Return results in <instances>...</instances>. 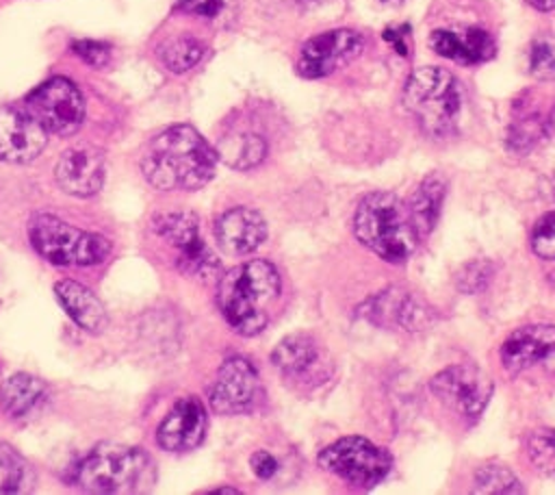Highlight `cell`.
<instances>
[{
	"mask_svg": "<svg viewBox=\"0 0 555 495\" xmlns=\"http://www.w3.org/2000/svg\"><path fill=\"white\" fill-rule=\"evenodd\" d=\"M56 185L76 198L95 195L104 182V156L93 145H74L61 154L54 167Z\"/></svg>",
	"mask_w": 555,
	"mask_h": 495,
	"instance_id": "ac0fdd59",
	"label": "cell"
},
{
	"mask_svg": "<svg viewBox=\"0 0 555 495\" xmlns=\"http://www.w3.org/2000/svg\"><path fill=\"white\" fill-rule=\"evenodd\" d=\"M401 100L410 117L427 137L444 139L455 132L464 93L449 69L436 65L416 67L403 85Z\"/></svg>",
	"mask_w": 555,
	"mask_h": 495,
	"instance_id": "277c9868",
	"label": "cell"
},
{
	"mask_svg": "<svg viewBox=\"0 0 555 495\" xmlns=\"http://www.w3.org/2000/svg\"><path fill=\"white\" fill-rule=\"evenodd\" d=\"M356 239L386 263H405L423 241L408 204L388 191L366 193L353 213Z\"/></svg>",
	"mask_w": 555,
	"mask_h": 495,
	"instance_id": "3957f363",
	"label": "cell"
},
{
	"mask_svg": "<svg viewBox=\"0 0 555 495\" xmlns=\"http://www.w3.org/2000/svg\"><path fill=\"white\" fill-rule=\"evenodd\" d=\"M46 399V384L30 373H13L0 384V406L11 419H26L35 415Z\"/></svg>",
	"mask_w": 555,
	"mask_h": 495,
	"instance_id": "603a6c76",
	"label": "cell"
},
{
	"mask_svg": "<svg viewBox=\"0 0 555 495\" xmlns=\"http://www.w3.org/2000/svg\"><path fill=\"white\" fill-rule=\"evenodd\" d=\"M54 295L59 304L65 308V313L87 332H102L108 323L104 304L95 297V293L76 282V280H61L54 284Z\"/></svg>",
	"mask_w": 555,
	"mask_h": 495,
	"instance_id": "7402d4cb",
	"label": "cell"
},
{
	"mask_svg": "<svg viewBox=\"0 0 555 495\" xmlns=\"http://www.w3.org/2000/svg\"><path fill=\"white\" fill-rule=\"evenodd\" d=\"M555 135V100H544L533 91H525L512 106L507 126V148L527 154Z\"/></svg>",
	"mask_w": 555,
	"mask_h": 495,
	"instance_id": "5bb4252c",
	"label": "cell"
},
{
	"mask_svg": "<svg viewBox=\"0 0 555 495\" xmlns=\"http://www.w3.org/2000/svg\"><path fill=\"white\" fill-rule=\"evenodd\" d=\"M152 232L163 241L171 254L180 274L208 280L217 269V256L199 234L197 217L191 213H163L152 219Z\"/></svg>",
	"mask_w": 555,
	"mask_h": 495,
	"instance_id": "ba28073f",
	"label": "cell"
},
{
	"mask_svg": "<svg viewBox=\"0 0 555 495\" xmlns=\"http://www.w3.org/2000/svg\"><path fill=\"white\" fill-rule=\"evenodd\" d=\"M529 72L535 78H555V35H540L529 46Z\"/></svg>",
	"mask_w": 555,
	"mask_h": 495,
	"instance_id": "4dcf8cb0",
	"label": "cell"
},
{
	"mask_svg": "<svg viewBox=\"0 0 555 495\" xmlns=\"http://www.w3.org/2000/svg\"><path fill=\"white\" fill-rule=\"evenodd\" d=\"M527 456L540 473L555 478V430H533L527 439Z\"/></svg>",
	"mask_w": 555,
	"mask_h": 495,
	"instance_id": "f1b7e54d",
	"label": "cell"
},
{
	"mask_svg": "<svg viewBox=\"0 0 555 495\" xmlns=\"http://www.w3.org/2000/svg\"><path fill=\"white\" fill-rule=\"evenodd\" d=\"M492 271L494 267L488 261H473L457 271V287L464 293H475L488 284Z\"/></svg>",
	"mask_w": 555,
	"mask_h": 495,
	"instance_id": "d6a6232c",
	"label": "cell"
},
{
	"mask_svg": "<svg viewBox=\"0 0 555 495\" xmlns=\"http://www.w3.org/2000/svg\"><path fill=\"white\" fill-rule=\"evenodd\" d=\"M475 493H520V480L505 465H483L475 473Z\"/></svg>",
	"mask_w": 555,
	"mask_h": 495,
	"instance_id": "83f0119b",
	"label": "cell"
},
{
	"mask_svg": "<svg viewBox=\"0 0 555 495\" xmlns=\"http://www.w3.org/2000/svg\"><path fill=\"white\" fill-rule=\"evenodd\" d=\"M28 239L41 258L61 267L98 265L111 254L106 237L80 230L54 215H37L28 226Z\"/></svg>",
	"mask_w": 555,
	"mask_h": 495,
	"instance_id": "8992f818",
	"label": "cell"
},
{
	"mask_svg": "<svg viewBox=\"0 0 555 495\" xmlns=\"http://www.w3.org/2000/svg\"><path fill=\"white\" fill-rule=\"evenodd\" d=\"M317 460L319 467L356 488H373L392 467L390 454L364 436H343L321 449Z\"/></svg>",
	"mask_w": 555,
	"mask_h": 495,
	"instance_id": "52a82bcc",
	"label": "cell"
},
{
	"mask_svg": "<svg viewBox=\"0 0 555 495\" xmlns=\"http://www.w3.org/2000/svg\"><path fill=\"white\" fill-rule=\"evenodd\" d=\"M525 2L538 11H555V0H525Z\"/></svg>",
	"mask_w": 555,
	"mask_h": 495,
	"instance_id": "8d00e7d4",
	"label": "cell"
},
{
	"mask_svg": "<svg viewBox=\"0 0 555 495\" xmlns=\"http://www.w3.org/2000/svg\"><path fill=\"white\" fill-rule=\"evenodd\" d=\"M37 122L52 135L69 137L85 119V100L78 87L67 78H50L39 85L24 104Z\"/></svg>",
	"mask_w": 555,
	"mask_h": 495,
	"instance_id": "9c48e42d",
	"label": "cell"
},
{
	"mask_svg": "<svg viewBox=\"0 0 555 495\" xmlns=\"http://www.w3.org/2000/svg\"><path fill=\"white\" fill-rule=\"evenodd\" d=\"M531 252L538 258L555 261V211L544 213L531 228Z\"/></svg>",
	"mask_w": 555,
	"mask_h": 495,
	"instance_id": "1f68e13d",
	"label": "cell"
},
{
	"mask_svg": "<svg viewBox=\"0 0 555 495\" xmlns=\"http://www.w3.org/2000/svg\"><path fill=\"white\" fill-rule=\"evenodd\" d=\"M258 391L260 382L254 365L241 356H232L219 367L208 399L219 415H241L254 408Z\"/></svg>",
	"mask_w": 555,
	"mask_h": 495,
	"instance_id": "9a60e30c",
	"label": "cell"
},
{
	"mask_svg": "<svg viewBox=\"0 0 555 495\" xmlns=\"http://www.w3.org/2000/svg\"><path fill=\"white\" fill-rule=\"evenodd\" d=\"M249 465H251V471L256 473V478H260V480H271L280 469L275 456L267 449L254 452L251 458H249Z\"/></svg>",
	"mask_w": 555,
	"mask_h": 495,
	"instance_id": "e575fe53",
	"label": "cell"
},
{
	"mask_svg": "<svg viewBox=\"0 0 555 495\" xmlns=\"http://www.w3.org/2000/svg\"><path fill=\"white\" fill-rule=\"evenodd\" d=\"M215 237L225 254L243 256L254 252L264 241L267 224L258 211L249 206H236L217 219Z\"/></svg>",
	"mask_w": 555,
	"mask_h": 495,
	"instance_id": "ffe728a7",
	"label": "cell"
},
{
	"mask_svg": "<svg viewBox=\"0 0 555 495\" xmlns=\"http://www.w3.org/2000/svg\"><path fill=\"white\" fill-rule=\"evenodd\" d=\"M429 389L449 410L466 421H477L492 395L490 378L473 365H453L438 371Z\"/></svg>",
	"mask_w": 555,
	"mask_h": 495,
	"instance_id": "30bf717a",
	"label": "cell"
},
{
	"mask_svg": "<svg viewBox=\"0 0 555 495\" xmlns=\"http://www.w3.org/2000/svg\"><path fill=\"white\" fill-rule=\"evenodd\" d=\"M217 158V152L193 126L176 124L147 143L141 172L160 191H195L215 176Z\"/></svg>",
	"mask_w": 555,
	"mask_h": 495,
	"instance_id": "6da1fadb",
	"label": "cell"
},
{
	"mask_svg": "<svg viewBox=\"0 0 555 495\" xmlns=\"http://www.w3.org/2000/svg\"><path fill=\"white\" fill-rule=\"evenodd\" d=\"M72 50L91 67H104L111 61V46L104 41L78 39L72 43Z\"/></svg>",
	"mask_w": 555,
	"mask_h": 495,
	"instance_id": "836d02e7",
	"label": "cell"
},
{
	"mask_svg": "<svg viewBox=\"0 0 555 495\" xmlns=\"http://www.w3.org/2000/svg\"><path fill=\"white\" fill-rule=\"evenodd\" d=\"M236 4H238V0H180L178 11H182L186 15L202 17L212 24H221V22L232 20Z\"/></svg>",
	"mask_w": 555,
	"mask_h": 495,
	"instance_id": "f546056e",
	"label": "cell"
},
{
	"mask_svg": "<svg viewBox=\"0 0 555 495\" xmlns=\"http://www.w3.org/2000/svg\"><path fill=\"white\" fill-rule=\"evenodd\" d=\"M158 54L169 72L182 74V72H189L191 67H195L204 59L206 46L191 35H180V37L165 41L160 46Z\"/></svg>",
	"mask_w": 555,
	"mask_h": 495,
	"instance_id": "4316f807",
	"label": "cell"
},
{
	"mask_svg": "<svg viewBox=\"0 0 555 495\" xmlns=\"http://www.w3.org/2000/svg\"><path fill=\"white\" fill-rule=\"evenodd\" d=\"M212 493H238V488H217Z\"/></svg>",
	"mask_w": 555,
	"mask_h": 495,
	"instance_id": "74e56055",
	"label": "cell"
},
{
	"mask_svg": "<svg viewBox=\"0 0 555 495\" xmlns=\"http://www.w3.org/2000/svg\"><path fill=\"white\" fill-rule=\"evenodd\" d=\"M360 313L371 323L403 332L425 330L434 321V308L403 287H388L379 291L362 304Z\"/></svg>",
	"mask_w": 555,
	"mask_h": 495,
	"instance_id": "7c38bea8",
	"label": "cell"
},
{
	"mask_svg": "<svg viewBox=\"0 0 555 495\" xmlns=\"http://www.w3.org/2000/svg\"><path fill=\"white\" fill-rule=\"evenodd\" d=\"M33 486V471L26 458L0 441V495L26 493Z\"/></svg>",
	"mask_w": 555,
	"mask_h": 495,
	"instance_id": "484cf974",
	"label": "cell"
},
{
	"mask_svg": "<svg viewBox=\"0 0 555 495\" xmlns=\"http://www.w3.org/2000/svg\"><path fill=\"white\" fill-rule=\"evenodd\" d=\"M429 48L460 65H477L490 61L496 52L494 37L483 26L436 28L429 33Z\"/></svg>",
	"mask_w": 555,
	"mask_h": 495,
	"instance_id": "d6986e66",
	"label": "cell"
},
{
	"mask_svg": "<svg viewBox=\"0 0 555 495\" xmlns=\"http://www.w3.org/2000/svg\"><path fill=\"white\" fill-rule=\"evenodd\" d=\"M321 360L323 356L317 339L306 332H295L284 337L271 354V363L275 365V369L284 378H293V380L310 378L314 371L321 369Z\"/></svg>",
	"mask_w": 555,
	"mask_h": 495,
	"instance_id": "44dd1931",
	"label": "cell"
},
{
	"mask_svg": "<svg viewBox=\"0 0 555 495\" xmlns=\"http://www.w3.org/2000/svg\"><path fill=\"white\" fill-rule=\"evenodd\" d=\"M364 50V39L351 28H336L310 37L297 59L304 78H325L356 61Z\"/></svg>",
	"mask_w": 555,
	"mask_h": 495,
	"instance_id": "8fae6325",
	"label": "cell"
},
{
	"mask_svg": "<svg viewBox=\"0 0 555 495\" xmlns=\"http://www.w3.org/2000/svg\"><path fill=\"white\" fill-rule=\"evenodd\" d=\"M208 415L199 397H180L156 430V443L167 452L195 449L206 434Z\"/></svg>",
	"mask_w": 555,
	"mask_h": 495,
	"instance_id": "e0dca14e",
	"label": "cell"
},
{
	"mask_svg": "<svg viewBox=\"0 0 555 495\" xmlns=\"http://www.w3.org/2000/svg\"><path fill=\"white\" fill-rule=\"evenodd\" d=\"M405 33H408V26H401V28H388V30L384 33V39H386L388 43H392L395 52H399V54H403V56L408 54Z\"/></svg>",
	"mask_w": 555,
	"mask_h": 495,
	"instance_id": "d590c367",
	"label": "cell"
},
{
	"mask_svg": "<svg viewBox=\"0 0 555 495\" xmlns=\"http://www.w3.org/2000/svg\"><path fill=\"white\" fill-rule=\"evenodd\" d=\"M154 482L152 456L117 443L98 445L76 467V484L87 493H145Z\"/></svg>",
	"mask_w": 555,
	"mask_h": 495,
	"instance_id": "5b68a950",
	"label": "cell"
},
{
	"mask_svg": "<svg viewBox=\"0 0 555 495\" xmlns=\"http://www.w3.org/2000/svg\"><path fill=\"white\" fill-rule=\"evenodd\" d=\"M501 363L507 371L520 373L540 367L555 373V326L529 323L514 330L499 350Z\"/></svg>",
	"mask_w": 555,
	"mask_h": 495,
	"instance_id": "4fadbf2b",
	"label": "cell"
},
{
	"mask_svg": "<svg viewBox=\"0 0 555 495\" xmlns=\"http://www.w3.org/2000/svg\"><path fill=\"white\" fill-rule=\"evenodd\" d=\"M48 130L26 106H0V158L28 163L46 148Z\"/></svg>",
	"mask_w": 555,
	"mask_h": 495,
	"instance_id": "2e32d148",
	"label": "cell"
},
{
	"mask_svg": "<svg viewBox=\"0 0 555 495\" xmlns=\"http://www.w3.org/2000/svg\"><path fill=\"white\" fill-rule=\"evenodd\" d=\"M217 156L234 169H251L267 156V143L256 132H232L219 141Z\"/></svg>",
	"mask_w": 555,
	"mask_h": 495,
	"instance_id": "d4e9b609",
	"label": "cell"
},
{
	"mask_svg": "<svg viewBox=\"0 0 555 495\" xmlns=\"http://www.w3.org/2000/svg\"><path fill=\"white\" fill-rule=\"evenodd\" d=\"M444 195H447V180H444V176L434 172V174L425 176L418 182V187L412 191V195L408 198L405 204H408V211L412 215V221H414L421 239H425L434 230Z\"/></svg>",
	"mask_w": 555,
	"mask_h": 495,
	"instance_id": "cb8c5ba5",
	"label": "cell"
},
{
	"mask_svg": "<svg viewBox=\"0 0 555 495\" xmlns=\"http://www.w3.org/2000/svg\"><path fill=\"white\" fill-rule=\"evenodd\" d=\"M280 287L278 269L269 261L254 258L230 269L219 280L217 304L234 332L254 337L267 326Z\"/></svg>",
	"mask_w": 555,
	"mask_h": 495,
	"instance_id": "7a4b0ae2",
	"label": "cell"
}]
</instances>
